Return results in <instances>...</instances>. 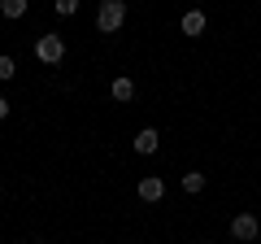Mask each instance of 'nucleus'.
<instances>
[{"mask_svg": "<svg viewBox=\"0 0 261 244\" xmlns=\"http://www.w3.org/2000/svg\"><path fill=\"white\" fill-rule=\"evenodd\" d=\"M122 22H126V5H122V0H105L100 9H96V27H100V35H113Z\"/></svg>", "mask_w": 261, "mask_h": 244, "instance_id": "f257e3e1", "label": "nucleus"}, {"mask_svg": "<svg viewBox=\"0 0 261 244\" xmlns=\"http://www.w3.org/2000/svg\"><path fill=\"white\" fill-rule=\"evenodd\" d=\"M35 57L44 61V66H57V61L65 57V39L57 35V31H44V35L35 39Z\"/></svg>", "mask_w": 261, "mask_h": 244, "instance_id": "f03ea898", "label": "nucleus"}, {"mask_svg": "<svg viewBox=\"0 0 261 244\" xmlns=\"http://www.w3.org/2000/svg\"><path fill=\"white\" fill-rule=\"evenodd\" d=\"M231 235H235L240 244L257 240V235H261V223H257V214H235V218H231Z\"/></svg>", "mask_w": 261, "mask_h": 244, "instance_id": "7ed1b4c3", "label": "nucleus"}, {"mask_svg": "<svg viewBox=\"0 0 261 244\" xmlns=\"http://www.w3.org/2000/svg\"><path fill=\"white\" fill-rule=\"evenodd\" d=\"M135 192H140V201H148V205H152V201L166 197V183H161L157 175H148V179H140V188H135Z\"/></svg>", "mask_w": 261, "mask_h": 244, "instance_id": "20e7f679", "label": "nucleus"}, {"mask_svg": "<svg viewBox=\"0 0 261 244\" xmlns=\"http://www.w3.org/2000/svg\"><path fill=\"white\" fill-rule=\"evenodd\" d=\"M157 144H161V135L152 131V127H144V131L135 135V153H157Z\"/></svg>", "mask_w": 261, "mask_h": 244, "instance_id": "39448f33", "label": "nucleus"}, {"mask_svg": "<svg viewBox=\"0 0 261 244\" xmlns=\"http://www.w3.org/2000/svg\"><path fill=\"white\" fill-rule=\"evenodd\" d=\"M183 35H205V13H200V9L183 13Z\"/></svg>", "mask_w": 261, "mask_h": 244, "instance_id": "423d86ee", "label": "nucleus"}, {"mask_svg": "<svg viewBox=\"0 0 261 244\" xmlns=\"http://www.w3.org/2000/svg\"><path fill=\"white\" fill-rule=\"evenodd\" d=\"M130 96H135V83H130L126 75H118V79H113V101H122V105H126Z\"/></svg>", "mask_w": 261, "mask_h": 244, "instance_id": "0eeeda50", "label": "nucleus"}, {"mask_svg": "<svg viewBox=\"0 0 261 244\" xmlns=\"http://www.w3.org/2000/svg\"><path fill=\"white\" fill-rule=\"evenodd\" d=\"M0 13H5V18H22V13H27V0H0Z\"/></svg>", "mask_w": 261, "mask_h": 244, "instance_id": "6e6552de", "label": "nucleus"}, {"mask_svg": "<svg viewBox=\"0 0 261 244\" xmlns=\"http://www.w3.org/2000/svg\"><path fill=\"white\" fill-rule=\"evenodd\" d=\"M183 192H205V175H200V170H192V175H183Z\"/></svg>", "mask_w": 261, "mask_h": 244, "instance_id": "1a4fd4ad", "label": "nucleus"}, {"mask_svg": "<svg viewBox=\"0 0 261 244\" xmlns=\"http://www.w3.org/2000/svg\"><path fill=\"white\" fill-rule=\"evenodd\" d=\"M18 75V66H13V57H0V79H13Z\"/></svg>", "mask_w": 261, "mask_h": 244, "instance_id": "9d476101", "label": "nucleus"}, {"mask_svg": "<svg viewBox=\"0 0 261 244\" xmlns=\"http://www.w3.org/2000/svg\"><path fill=\"white\" fill-rule=\"evenodd\" d=\"M74 9H79V0H57V13H61V18H70Z\"/></svg>", "mask_w": 261, "mask_h": 244, "instance_id": "9b49d317", "label": "nucleus"}, {"mask_svg": "<svg viewBox=\"0 0 261 244\" xmlns=\"http://www.w3.org/2000/svg\"><path fill=\"white\" fill-rule=\"evenodd\" d=\"M0 118H9V101L5 96H0Z\"/></svg>", "mask_w": 261, "mask_h": 244, "instance_id": "f8f14e48", "label": "nucleus"}]
</instances>
